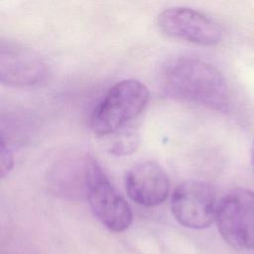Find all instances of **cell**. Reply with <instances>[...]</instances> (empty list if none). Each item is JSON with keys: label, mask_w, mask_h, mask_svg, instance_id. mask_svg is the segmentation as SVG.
Here are the masks:
<instances>
[{"label": "cell", "mask_w": 254, "mask_h": 254, "mask_svg": "<svg viewBox=\"0 0 254 254\" xmlns=\"http://www.w3.org/2000/svg\"><path fill=\"white\" fill-rule=\"evenodd\" d=\"M164 90L177 99L225 111L230 105V90L222 72L212 64L183 56L170 61L162 71Z\"/></svg>", "instance_id": "obj_1"}, {"label": "cell", "mask_w": 254, "mask_h": 254, "mask_svg": "<svg viewBox=\"0 0 254 254\" xmlns=\"http://www.w3.org/2000/svg\"><path fill=\"white\" fill-rule=\"evenodd\" d=\"M148 101L149 90L141 81L124 79L115 83L92 113V131L100 136L117 132L140 115Z\"/></svg>", "instance_id": "obj_2"}, {"label": "cell", "mask_w": 254, "mask_h": 254, "mask_svg": "<svg viewBox=\"0 0 254 254\" xmlns=\"http://www.w3.org/2000/svg\"><path fill=\"white\" fill-rule=\"evenodd\" d=\"M94 216L113 232L125 231L132 222V210L114 189L100 165L91 157L86 165V193Z\"/></svg>", "instance_id": "obj_3"}, {"label": "cell", "mask_w": 254, "mask_h": 254, "mask_svg": "<svg viewBox=\"0 0 254 254\" xmlns=\"http://www.w3.org/2000/svg\"><path fill=\"white\" fill-rule=\"evenodd\" d=\"M215 222L224 241L238 250H254V191H228L219 201Z\"/></svg>", "instance_id": "obj_4"}, {"label": "cell", "mask_w": 254, "mask_h": 254, "mask_svg": "<svg viewBox=\"0 0 254 254\" xmlns=\"http://www.w3.org/2000/svg\"><path fill=\"white\" fill-rule=\"evenodd\" d=\"M218 201L212 187L202 181L190 180L180 184L172 193L174 217L185 227L203 229L215 221Z\"/></svg>", "instance_id": "obj_5"}, {"label": "cell", "mask_w": 254, "mask_h": 254, "mask_svg": "<svg viewBox=\"0 0 254 254\" xmlns=\"http://www.w3.org/2000/svg\"><path fill=\"white\" fill-rule=\"evenodd\" d=\"M157 26L167 37L200 46L217 45L223 36L222 28L213 19L186 7L162 11L157 17Z\"/></svg>", "instance_id": "obj_6"}, {"label": "cell", "mask_w": 254, "mask_h": 254, "mask_svg": "<svg viewBox=\"0 0 254 254\" xmlns=\"http://www.w3.org/2000/svg\"><path fill=\"white\" fill-rule=\"evenodd\" d=\"M48 76V65L34 50L15 42H1L0 79L13 87L41 84Z\"/></svg>", "instance_id": "obj_7"}, {"label": "cell", "mask_w": 254, "mask_h": 254, "mask_svg": "<svg viewBox=\"0 0 254 254\" xmlns=\"http://www.w3.org/2000/svg\"><path fill=\"white\" fill-rule=\"evenodd\" d=\"M125 188L133 201L152 207L164 202L169 194L170 181L165 170L155 162L134 165L125 176Z\"/></svg>", "instance_id": "obj_8"}, {"label": "cell", "mask_w": 254, "mask_h": 254, "mask_svg": "<svg viewBox=\"0 0 254 254\" xmlns=\"http://www.w3.org/2000/svg\"><path fill=\"white\" fill-rule=\"evenodd\" d=\"M87 159L68 158L57 164L50 174L52 190L64 197L85 196Z\"/></svg>", "instance_id": "obj_9"}, {"label": "cell", "mask_w": 254, "mask_h": 254, "mask_svg": "<svg viewBox=\"0 0 254 254\" xmlns=\"http://www.w3.org/2000/svg\"><path fill=\"white\" fill-rule=\"evenodd\" d=\"M0 158H1V163H0L1 177L4 178L12 170L14 160H13V155H12L11 150L6 145L5 140L2 139V138H1V155H0Z\"/></svg>", "instance_id": "obj_10"}, {"label": "cell", "mask_w": 254, "mask_h": 254, "mask_svg": "<svg viewBox=\"0 0 254 254\" xmlns=\"http://www.w3.org/2000/svg\"><path fill=\"white\" fill-rule=\"evenodd\" d=\"M252 164L254 168V140H253V145H252Z\"/></svg>", "instance_id": "obj_11"}]
</instances>
